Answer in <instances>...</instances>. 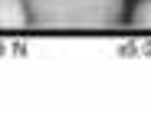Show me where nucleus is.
Listing matches in <instances>:
<instances>
[{
  "label": "nucleus",
  "instance_id": "1",
  "mask_svg": "<svg viewBox=\"0 0 151 128\" xmlns=\"http://www.w3.org/2000/svg\"><path fill=\"white\" fill-rule=\"evenodd\" d=\"M125 0H27L30 23L46 30H102L122 20Z\"/></svg>",
  "mask_w": 151,
  "mask_h": 128
},
{
  "label": "nucleus",
  "instance_id": "2",
  "mask_svg": "<svg viewBox=\"0 0 151 128\" xmlns=\"http://www.w3.org/2000/svg\"><path fill=\"white\" fill-rule=\"evenodd\" d=\"M30 23L27 0H0V30H20Z\"/></svg>",
  "mask_w": 151,
  "mask_h": 128
},
{
  "label": "nucleus",
  "instance_id": "3",
  "mask_svg": "<svg viewBox=\"0 0 151 128\" xmlns=\"http://www.w3.org/2000/svg\"><path fill=\"white\" fill-rule=\"evenodd\" d=\"M135 23L138 27H151V0H141L135 7Z\"/></svg>",
  "mask_w": 151,
  "mask_h": 128
}]
</instances>
